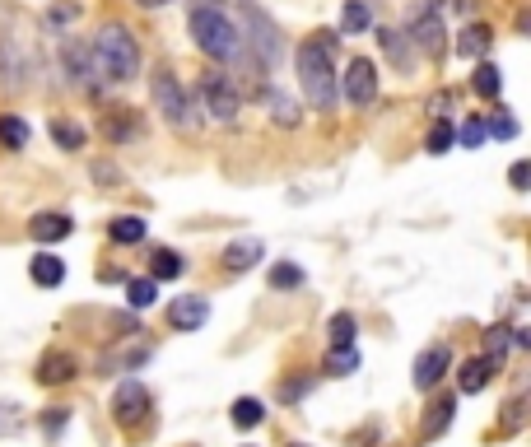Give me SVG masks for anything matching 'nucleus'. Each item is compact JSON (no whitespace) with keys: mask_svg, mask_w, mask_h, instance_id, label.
<instances>
[{"mask_svg":"<svg viewBox=\"0 0 531 447\" xmlns=\"http://www.w3.org/2000/svg\"><path fill=\"white\" fill-rule=\"evenodd\" d=\"M126 298H131V308H150L154 298H159V280H150V275H145V280H131Z\"/></svg>","mask_w":531,"mask_h":447,"instance_id":"obj_32","label":"nucleus"},{"mask_svg":"<svg viewBox=\"0 0 531 447\" xmlns=\"http://www.w3.org/2000/svg\"><path fill=\"white\" fill-rule=\"evenodd\" d=\"M448 368H452L448 345H434V350H424L420 359H415V387H420V392H434Z\"/></svg>","mask_w":531,"mask_h":447,"instance_id":"obj_10","label":"nucleus"},{"mask_svg":"<svg viewBox=\"0 0 531 447\" xmlns=\"http://www.w3.org/2000/svg\"><path fill=\"white\" fill-rule=\"evenodd\" d=\"M191 38H196V47H201L210 61H238V56H243V33H238V24H233L219 5H210V0L191 5Z\"/></svg>","mask_w":531,"mask_h":447,"instance_id":"obj_1","label":"nucleus"},{"mask_svg":"<svg viewBox=\"0 0 531 447\" xmlns=\"http://www.w3.org/2000/svg\"><path fill=\"white\" fill-rule=\"evenodd\" d=\"M150 94H154L159 117H164L173 131H191V126H196V117H191V98H187V89H182V80H177L173 70H154Z\"/></svg>","mask_w":531,"mask_h":447,"instance_id":"obj_4","label":"nucleus"},{"mask_svg":"<svg viewBox=\"0 0 531 447\" xmlns=\"http://www.w3.org/2000/svg\"><path fill=\"white\" fill-rule=\"evenodd\" d=\"M201 98H205V108H210L215 122H238V89H233L229 75L210 70L201 80Z\"/></svg>","mask_w":531,"mask_h":447,"instance_id":"obj_8","label":"nucleus"},{"mask_svg":"<svg viewBox=\"0 0 531 447\" xmlns=\"http://www.w3.org/2000/svg\"><path fill=\"white\" fill-rule=\"evenodd\" d=\"M471 89H476L480 98H499V89H504V75H499V66H490V61H480L476 75H471Z\"/></svg>","mask_w":531,"mask_h":447,"instance_id":"obj_21","label":"nucleus"},{"mask_svg":"<svg viewBox=\"0 0 531 447\" xmlns=\"http://www.w3.org/2000/svg\"><path fill=\"white\" fill-rule=\"evenodd\" d=\"M247 24H252V33H257V61L261 66H275V56H280V33H275V24H266V14L257 10V5H247Z\"/></svg>","mask_w":531,"mask_h":447,"instance_id":"obj_12","label":"nucleus"},{"mask_svg":"<svg viewBox=\"0 0 531 447\" xmlns=\"http://www.w3.org/2000/svg\"><path fill=\"white\" fill-rule=\"evenodd\" d=\"M322 368H327L331 378H350L354 368H359V354H354V345H345V350H331Z\"/></svg>","mask_w":531,"mask_h":447,"instance_id":"obj_28","label":"nucleus"},{"mask_svg":"<svg viewBox=\"0 0 531 447\" xmlns=\"http://www.w3.org/2000/svg\"><path fill=\"white\" fill-rule=\"evenodd\" d=\"M75 373H80V359L66 354V350H47L38 359V382L42 387H61V382H70Z\"/></svg>","mask_w":531,"mask_h":447,"instance_id":"obj_11","label":"nucleus"},{"mask_svg":"<svg viewBox=\"0 0 531 447\" xmlns=\"http://www.w3.org/2000/svg\"><path fill=\"white\" fill-rule=\"evenodd\" d=\"M485 47H490V28L485 24H471L457 33V56H485Z\"/></svg>","mask_w":531,"mask_h":447,"instance_id":"obj_20","label":"nucleus"},{"mask_svg":"<svg viewBox=\"0 0 531 447\" xmlns=\"http://www.w3.org/2000/svg\"><path fill=\"white\" fill-rule=\"evenodd\" d=\"M70 215H33V224H28V233L38 238V243H61V238H70Z\"/></svg>","mask_w":531,"mask_h":447,"instance_id":"obj_17","label":"nucleus"},{"mask_svg":"<svg viewBox=\"0 0 531 447\" xmlns=\"http://www.w3.org/2000/svg\"><path fill=\"white\" fill-rule=\"evenodd\" d=\"M66 415H70L66 406H52V415H42V429H47V434H61V424H66Z\"/></svg>","mask_w":531,"mask_h":447,"instance_id":"obj_40","label":"nucleus"},{"mask_svg":"<svg viewBox=\"0 0 531 447\" xmlns=\"http://www.w3.org/2000/svg\"><path fill=\"white\" fill-rule=\"evenodd\" d=\"M261 257H266V247H261L257 238H238V243L224 247V271L243 275V271H252V266H257Z\"/></svg>","mask_w":531,"mask_h":447,"instance_id":"obj_14","label":"nucleus"},{"mask_svg":"<svg viewBox=\"0 0 531 447\" xmlns=\"http://www.w3.org/2000/svg\"><path fill=\"white\" fill-rule=\"evenodd\" d=\"M354 331H359L354 312H336V317H331V350H345V345H354Z\"/></svg>","mask_w":531,"mask_h":447,"instance_id":"obj_25","label":"nucleus"},{"mask_svg":"<svg viewBox=\"0 0 531 447\" xmlns=\"http://www.w3.org/2000/svg\"><path fill=\"white\" fill-rule=\"evenodd\" d=\"M61 56H66V66H70V80H75V84H89V89H98L94 52H89V47H84L80 38H66V47H61Z\"/></svg>","mask_w":531,"mask_h":447,"instance_id":"obj_13","label":"nucleus"},{"mask_svg":"<svg viewBox=\"0 0 531 447\" xmlns=\"http://www.w3.org/2000/svg\"><path fill=\"white\" fill-rule=\"evenodd\" d=\"M229 415H233V424H238V429H257V424L266 420V406H261L257 396H238Z\"/></svg>","mask_w":531,"mask_h":447,"instance_id":"obj_19","label":"nucleus"},{"mask_svg":"<svg viewBox=\"0 0 531 447\" xmlns=\"http://www.w3.org/2000/svg\"><path fill=\"white\" fill-rule=\"evenodd\" d=\"M522 406H527L522 396H513V401L504 406V429H518V424H522Z\"/></svg>","mask_w":531,"mask_h":447,"instance_id":"obj_39","label":"nucleus"},{"mask_svg":"<svg viewBox=\"0 0 531 447\" xmlns=\"http://www.w3.org/2000/svg\"><path fill=\"white\" fill-rule=\"evenodd\" d=\"M19 424V415H14V406H0V429H14Z\"/></svg>","mask_w":531,"mask_h":447,"instance_id":"obj_42","label":"nucleus"},{"mask_svg":"<svg viewBox=\"0 0 531 447\" xmlns=\"http://www.w3.org/2000/svg\"><path fill=\"white\" fill-rule=\"evenodd\" d=\"M452 136H457L462 149H480L485 145V122H480V117H466L462 126H452Z\"/></svg>","mask_w":531,"mask_h":447,"instance_id":"obj_31","label":"nucleus"},{"mask_svg":"<svg viewBox=\"0 0 531 447\" xmlns=\"http://www.w3.org/2000/svg\"><path fill=\"white\" fill-rule=\"evenodd\" d=\"M485 136H494V140H513V136H518V122H513L508 112H499V117H490V122H485Z\"/></svg>","mask_w":531,"mask_h":447,"instance_id":"obj_36","label":"nucleus"},{"mask_svg":"<svg viewBox=\"0 0 531 447\" xmlns=\"http://www.w3.org/2000/svg\"><path fill=\"white\" fill-rule=\"evenodd\" d=\"M378 42L387 47V52H392V61H396V66H410L406 47H401V33H392V28H382V33H378Z\"/></svg>","mask_w":531,"mask_h":447,"instance_id":"obj_37","label":"nucleus"},{"mask_svg":"<svg viewBox=\"0 0 531 447\" xmlns=\"http://www.w3.org/2000/svg\"><path fill=\"white\" fill-rule=\"evenodd\" d=\"M103 131H108L112 145H122V140H136L140 136V122L126 112V117H108V122H103Z\"/></svg>","mask_w":531,"mask_h":447,"instance_id":"obj_30","label":"nucleus"},{"mask_svg":"<svg viewBox=\"0 0 531 447\" xmlns=\"http://www.w3.org/2000/svg\"><path fill=\"white\" fill-rule=\"evenodd\" d=\"M494 359H485V354H480V359H466L462 364V378H457V387H462L466 396H476V392H485V387H490V378H494Z\"/></svg>","mask_w":531,"mask_h":447,"instance_id":"obj_16","label":"nucleus"},{"mask_svg":"<svg viewBox=\"0 0 531 447\" xmlns=\"http://www.w3.org/2000/svg\"><path fill=\"white\" fill-rule=\"evenodd\" d=\"M205 322H210V303H205V298L182 294L168 303V326H173V331H196V326H205Z\"/></svg>","mask_w":531,"mask_h":447,"instance_id":"obj_9","label":"nucleus"},{"mask_svg":"<svg viewBox=\"0 0 531 447\" xmlns=\"http://www.w3.org/2000/svg\"><path fill=\"white\" fill-rule=\"evenodd\" d=\"M28 275H33V285L56 289L61 280H66V261L56 257V252H38V257L28 261Z\"/></svg>","mask_w":531,"mask_h":447,"instance_id":"obj_15","label":"nucleus"},{"mask_svg":"<svg viewBox=\"0 0 531 447\" xmlns=\"http://www.w3.org/2000/svg\"><path fill=\"white\" fill-rule=\"evenodd\" d=\"M89 52H94L98 80H112V84L136 80V70H140V47H136V38H131V28H126V24H103Z\"/></svg>","mask_w":531,"mask_h":447,"instance_id":"obj_2","label":"nucleus"},{"mask_svg":"<svg viewBox=\"0 0 531 447\" xmlns=\"http://www.w3.org/2000/svg\"><path fill=\"white\" fill-rule=\"evenodd\" d=\"M52 136H56V145H61V149H70V154H75V149H84V131H80V126H70V122H52Z\"/></svg>","mask_w":531,"mask_h":447,"instance_id":"obj_34","label":"nucleus"},{"mask_svg":"<svg viewBox=\"0 0 531 447\" xmlns=\"http://www.w3.org/2000/svg\"><path fill=\"white\" fill-rule=\"evenodd\" d=\"M108 233H112V243H140V238H145V219L122 215V219H112L108 224Z\"/></svg>","mask_w":531,"mask_h":447,"instance_id":"obj_24","label":"nucleus"},{"mask_svg":"<svg viewBox=\"0 0 531 447\" xmlns=\"http://www.w3.org/2000/svg\"><path fill=\"white\" fill-rule=\"evenodd\" d=\"M508 182H513V191H527V182H531V163H527V159L513 163V168H508Z\"/></svg>","mask_w":531,"mask_h":447,"instance_id":"obj_38","label":"nucleus"},{"mask_svg":"<svg viewBox=\"0 0 531 447\" xmlns=\"http://www.w3.org/2000/svg\"><path fill=\"white\" fill-rule=\"evenodd\" d=\"M452 410H457V396H438L434 406H429V420H424V438H438L443 429H448V420H452Z\"/></svg>","mask_w":531,"mask_h":447,"instance_id":"obj_18","label":"nucleus"},{"mask_svg":"<svg viewBox=\"0 0 531 447\" xmlns=\"http://www.w3.org/2000/svg\"><path fill=\"white\" fill-rule=\"evenodd\" d=\"M150 261H154V275H150V280H177V275H182V257H177L173 247H159Z\"/></svg>","mask_w":531,"mask_h":447,"instance_id":"obj_27","label":"nucleus"},{"mask_svg":"<svg viewBox=\"0 0 531 447\" xmlns=\"http://www.w3.org/2000/svg\"><path fill=\"white\" fill-rule=\"evenodd\" d=\"M75 14H80V5H56L52 19H56V24H66V19H75Z\"/></svg>","mask_w":531,"mask_h":447,"instance_id":"obj_41","label":"nucleus"},{"mask_svg":"<svg viewBox=\"0 0 531 447\" xmlns=\"http://www.w3.org/2000/svg\"><path fill=\"white\" fill-rule=\"evenodd\" d=\"M452 145H457V136H452V122H443V117H438V122L429 126V154H448Z\"/></svg>","mask_w":531,"mask_h":447,"instance_id":"obj_33","label":"nucleus"},{"mask_svg":"<svg viewBox=\"0 0 531 447\" xmlns=\"http://www.w3.org/2000/svg\"><path fill=\"white\" fill-rule=\"evenodd\" d=\"M289 447H303V443H289Z\"/></svg>","mask_w":531,"mask_h":447,"instance_id":"obj_44","label":"nucleus"},{"mask_svg":"<svg viewBox=\"0 0 531 447\" xmlns=\"http://www.w3.org/2000/svg\"><path fill=\"white\" fill-rule=\"evenodd\" d=\"M150 392H145V382L136 378H126L122 387H117V396H112V420L122 424V429H136L145 415H150Z\"/></svg>","mask_w":531,"mask_h":447,"instance_id":"obj_7","label":"nucleus"},{"mask_svg":"<svg viewBox=\"0 0 531 447\" xmlns=\"http://www.w3.org/2000/svg\"><path fill=\"white\" fill-rule=\"evenodd\" d=\"M508 336H513V331H508V326H490V331H485V359H494V364H499V359H504V350H508Z\"/></svg>","mask_w":531,"mask_h":447,"instance_id":"obj_35","label":"nucleus"},{"mask_svg":"<svg viewBox=\"0 0 531 447\" xmlns=\"http://www.w3.org/2000/svg\"><path fill=\"white\" fill-rule=\"evenodd\" d=\"M308 275H303V266H294V261H275L271 266V285L275 289H299Z\"/></svg>","mask_w":531,"mask_h":447,"instance_id":"obj_29","label":"nucleus"},{"mask_svg":"<svg viewBox=\"0 0 531 447\" xmlns=\"http://www.w3.org/2000/svg\"><path fill=\"white\" fill-rule=\"evenodd\" d=\"M294 66H299V84L303 94H308V108L317 112H331L336 108V66H331V52L322 47L317 38H308L299 47V56H294Z\"/></svg>","mask_w":531,"mask_h":447,"instance_id":"obj_3","label":"nucleus"},{"mask_svg":"<svg viewBox=\"0 0 531 447\" xmlns=\"http://www.w3.org/2000/svg\"><path fill=\"white\" fill-rule=\"evenodd\" d=\"M443 38H448V28H443V5H438V0L415 5V10H410V42H415L424 56H443V47H448Z\"/></svg>","mask_w":531,"mask_h":447,"instance_id":"obj_5","label":"nucleus"},{"mask_svg":"<svg viewBox=\"0 0 531 447\" xmlns=\"http://www.w3.org/2000/svg\"><path fill=\"white\" fill-rule=\"evenodd\" d=\"M266 108H271V117L280 126H299V103H294L289 94H280V89H271V94H266Z\"/></svg>","mask_w":531,"mask_h":447,"instance_id":"obj_22","label":"nucleus"},{"mask_svg":"<svg viewBox=\"0 0 531 447\" xmlns=\"http://www.w3.org/2000/svg\"><path fill=\"white\" fill-rule=\"evenodd\" d=\"M368 24H373L368 0H345V10H341V28H345V33H364Z\"/></svg>","mask_w":531,"mask_h":447,"instance_id":"obj_23","label":"nucleus"},{"mask_svg":"<svg viewBox=\"0 0 531 447\" xmlns=\"http://www.w3.org/2000/svg\"><path fill=\"white\" fill-rule=\"evenodd\" d=\"M0 145L5 149H24L28 145V126L19 122V117H10V112H0Z\"/></svg>","mask_w":531,"mask_h":447,"instance_id":"obj_26","label":"nucleus"},{"mask_svg":"<svg viewBox=\"0 0 531 447\" xmlns=\"http://www.w3.org/2000/svg\"><path fill=\"white\" fill-rule=\"evenodd\" d=\"M336 89H345V98H350L354 108H368V103L378 98V70H373V61H368V56H354L350 66H345V75L336 80Z\"/></svg>","mask_w":531,"mask_h":447,"instance_id":"obj_6","label":"nucleus"},{"mask_svg":"<svg viewBox=\"0 0 531 447\" xmlns=\"http://www.w3.org/2000/svg\"><path fill=\"white\" fill-rule=\"evenodd\" d=\"M140 5H145V10H159V5H168V0H140Z\"/></svg>","mask_w":531,"mask_h":447,"instance_id":"obj_43","label":"nucleus"}]
</instances>
